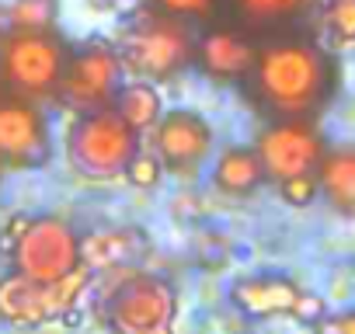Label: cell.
<instances>
[{
	"label": "cell",
	"mask_w": 355,
	"mask_h": 334,
	"mask_svg": "<svg viewBox=\"0 0 355 334\" xmlns=\"http://www.w3.org/2000/svg\"><path fill=\"white\" fill-rule=\"evenodd\" d=\"M251 87L272 115L303 118L331 98L334 60L310 42H272L258 49Z\"/></svg>",
	"instance_id": "1"
},
{
	"label": "cell",
	"mask_w": 355,
	"mask_h": 334,
	"mask_svg": "<svg viewBox=\"0 0 355 334\" xmlns=\"http://www.w3.org/2000/svg\"><path fill=\"white\" fill-rule=\"evenodd\" d=\"M67 164L80 178L91 182H112L122 178L129 160L139 153V132L112 108H87L80 112L67 129Z\"/></svg>",
	"instance_id": "2"
},
{
	"label": "cell",
	"mask_w": 355,
	"mask_h": 334,
	"mask_svg": "<svg viewBox=\"0 0 355 334\" xmlns=\"http://www.w3.org/2000/svg\"><path fill=\"white\" fill-rule=\"evenodd\" d=\"M70 42L49 28V32H0V77L11 94H21L28 101L56 98L67 63H70Z\"/></svg>",
	"instance_id": "3"
},
{
	"label": "cell",
	"mask_w": 355,
	"mask_h": 334,
	"mask_svg": "<svg viewBox=\"0 0 355 334\" xmlns=\"http://www.w3.org/2000/svg\"><path fill=\"white\" fill-rule=\"evenodd\" d=\"M119 56L125 70H132L143 80H171L196 63V39L185 18L143 15L125 28L119 42Z\"/></svg>",
	"instance_id": "4"
},
{
	"label": "cell",
	"mask_w": 355,
	"mask_h": 334,
	"mask_svg": "<svg viewBox=\"0 0 355 334\" xmlns=\"http://www.w3.org/2000/svg\"><path fill=\"white\" fill-rule=\"evenodd\" d=\"M91 268H77L56 282H35L21 272H8L0 279V320L11 327H42L60 320L77 299L91 289Z\"/></svg>",
	"instance_id": "5"
},
{
	"label": "cell",
	"mask_w": 355,
	"mask_h": 334,
	"mask_svg": "<svg viewBox=\"0 0 355 334\" xmlns=\"http://www.w3.org/2000/svg\"><path fill=\"white\" fill-rule=\"evenodd\" d=\"M101 310H105L112 334H146V331L174 320L178 296H174L171 282L160 275L125 272V279H119L108 289Z\"/></svg>",
	"instance_id": "6"
},
{
	"label": "cell",
	"mask_w": 355,
	"mask_h": 334,
	"mask_svg": "<svg viewBox=\"0 0 355 334\" xmlns=\"http://www.w3.org/2000/svg\"><path fill=\"white\" fill-rule=\"evenodd\" d=\"M11 258L15 272L35 282H56L80 268V234L63 216H32Z\"/></svg>",
	"instance_id": "7"
},
{
	"label": "cell",
	"mask_w": 355,
	"mask_h": 334,
	"mask_svg": "<svg viewBox=\"0 0 355 334\" xmlns=\"http://www.w3.org/2000/svg\"><path fill=\"white\" fill-rule=\"evenodd\" d=\"M122 73H125V63L119 56L115 46L108 42H84L70 53V63H67V73H63V84L56 91V101L73 108V112H87V108H101V105H112L115 91L122 87Z\"/></svg>",
	"instance_id": "8"
},
{
	"label": "cell",
	"mask_w": 355,
	"mask_h": 334,
	"mask_svg": "<svg viewBox=\"0 0 355 334\" xmlns=\"http://www.w3.org/2000/svg\"><path fill=\"white\" fill-rule=\"evenodd\" d=\"M0 157L8 171H39L53 157L49 118L39 101L21 94H0Z\"/></svg>",
	"instance_id": "9"
},
{
	"label": "cell",
	"mask_w": 355,
	"mask_h": 334,
	"mask_svg": "<svg viewBox=\"0 0 355 334\" xmlns=\"http://www.w3.org/2000/svg\"><path fill=\"white\" fill-rule=\"evenodd\" d=\"M153 132V153L160 157L164 171L178 178H196L209 153H213V125L202 112L196 108H164L160 122L150 129Z\"/></svg>",
	"instance_id": "10"
},
{
	"label": "cell",
	"mask_w": 355,
	"mask_h": 334,
	"mask_svg": "<svg viewBox=\"0 0 355 334\" xmlns=\"http://www.w3.org/2000/svg\"><path fill=\"white\" fill-rule=\"evenodd\" d=\"M254 150L265 164L268 182H286L296 175L317 171V164L327 150L324 136L303 118H279L265 125L254 139Z\"/></svg>",
	"instance_id": "11"
},
{
	"label": "cell",
	"mask_w": 355,
	"mask_h": 334,
	"mask_svg": "<svg viewBox=\"0 0 355 334\" xmlns=\"http://www.w3.org/2000/svg\"><path fill=\"white\" fill-rule=\"evenodd\" d=\"M254 60H258V49L244 35L227 32V28H213L196 42V67L209 80H220V84H234V80L251 77Z\"/></svg>",
	"instance_id": "12"
},
{
	"label": "cell",
	"mask_w": 355,
	"mask_h": 334,
	"mask_svg": "<svg viewBox=\"0 0 355 334\" xmlns=\"http://www.w3.org/2000/svg\"><path fill=\"white\" fill-rule=\"evenodd\" d=\"M300 292L303 289L286 275H248V279H237L230 285V303L244 317H258V320L289 317Z\"/></svg>",
	"instance_id": "13"
},
{
	"label": "cell",
	"mask_w": 355,
	"mask_h": 334,
	"mask_svg": "<svg viewBox=\"0 0 355 334\" xmlns=\"http://www.w3.org/2000/svg\"><path fill=\"white\" fill-rule=\"evenodd\" d=\"M265 182L268 175L254 146H241V143L223 146L209 167V185L227 199H251Z\"/></svg>",
	"instance_id": "14"
},
{
	"label": "cell",
	"mask_w": 355,
	"mask_h": 334,
	"mask_svg": "<svg viewBox=\"0 0 355 334\" xmlns=\"http://www.w3.org/2000/svg\"><path fill=\"white\" fill-rule=\"evenodd\" d=\"M317 182L331 209H338L341 216H355V146L352 143L324 150L317 164Z\"/></svg>",
	"instance_id": "15"
},
{
	"label": "cell",
	"mask_w": 355,
	"mask_h": 334,
	"mask_svg": "<svg viewBox=\"0 0 355 334\" xmlns=\"http://www.w3.org/2000/svg\"><path fill=\"white\" fill-rule=\"evenodd\" d=\"M112 108H115L136 132H150V129L160 122V115H164V98H160V91L153 87V80L136 77V80H122V87H119L115 98H112Z\"/></svg>",
	"instance_id": "16"
},
{
	"label": "cell",
	"mask_w": 355,
	"mask_h": 334,
	"mask_svg": "<svg viewBox=\"0 0 355 334\" xmlns=\"http://www.w3.org/2000/svg\"><path fill=\"white\" fill-rule=\"evenodd\" d=\"M143 237L136 230H94L80 237V265L91 272H108L125 265L136 254V244Z\"/></svg>",
	"instance_id": "17"
},
{
	"label": "cell",
	"mask_w": 355,
	"mask_h": 334,
	"mask_svg": "<svg viewBox=\"0 0 355 334\" xmlns=\"http://www.w3.org/2000/svg\"><path fill=\"white\" fill-rule=\"evenodd\" d=\"M4 18L11 32H49L60 21V0H11Z\"/></svg>",
	"instance_id": "18"
},
{
	"label": "cell",
	"mask_w": 355,
	"mask_h": 334,
	"mask_svg": "<svg viewBox=\"0 0 355 334\" xmlns=\"http://www.w3.org/2000/svg\"><path fill=\"white\" fill-rule=\"evenodd\" d=\"M234 8L251 25H275V21H289L300 11H306L310 0H234Z\"/></svg>",
	"instance_id": "19"
},
{
	"label": "cell",
	"mask_w": 355,
	"mask_h": 334,
	"mask_svg": "<svg viewBox=\"0 0 355 334\" xmlns=\"http://www.w3.org/2000/svg\"><path fill=\"white\" fill-rule=\"evenodd\" d=\"M164 175H167V171H164L160 157L150 153V150H139V153L129 160V167H125V175H122V178H125L132 188H139V192H153V188L160 185Z\"/></svg>",
	"instance_id": "20"
},
{
	"label": "cell",
	"mask_w": 355,
	"mask_h": 334,
	"mask_svg": "<svg viewBox=\"0 0 355 334\" xmlns=\"http://www.w3.org/2000/svg\"><path fill=\"white\" fill-rule=\"evenodd\" d=\"M324 28L341 46L355 42V0H331L324 11Z\"/></svg>",
	"instance_id": "21"
},
{
	"label": "cell",
	"mask_w": 355,
	"mask_h": 334,
	"mask_svg": "<svg viewBox=\"0 0 355 334\" xmlns=\"http://www.w3.org/2000/svg\"><path fill=\"white\" fill-rule=\"evenodd\" d=\"M279 199L286 206H296V209H306L320 199V182H317V171L310 175H296V178H286L279 182Z\"/></svg>",
	"instance_id": "22"
},
{
	"label": "cell",
	"mask_w": 355,
	"mask_h": 334,
	"mask_svg": "<svg viewBox=\"0 0 355 334\" xmlns=\"http://www.w3.org/2000/svg\"><path fill=\"white\" fill-rule=\"evenodd\" d=\"M150 4L171 18H209L216 0H150Z\"/></svg>",
	"instance_id": "23"
},
{
	"label": "cell",
	"mask_w": 355,
	"mask_h": 334,
	"mask_svg": "<svg viewBox=\"0 0 355 334\" xmlns=\"http://www.w3.org/2000/svg\"><path fill=\"white\" fill-rule=\"evenodd\" d=\"M289 317H296L300 324H313V327H317V324L327 317V299H324L320 292H306V289H303V292L296 296Z\"/></svg>",
	"instance_id": "24"
},
{
	"label": "cell",
	"mask_w": 355,
	"mask_h": 334,
	"mask_svg": "<svg viewBox=\"0 0 355 334\" xmlns=\"http://www.w3.org/2000/svg\"><path fill=\"white\" fill-rule=\"evenodd\" d=\"M317 334H355V306L352 310H341V313H327L320 324H317Z\"/></svg>",
	"instance_id": "25"
},
{
	"label": "cell",
	"mask_w": 355,
	"mask_h": 334,
	"mask_svg": "<svg viewBox=\"0 0 355 334\" xmlns=\"http://www.w3.org/2000/svg\"><path fill=\"white\" fill-rule=\"evenodd\" d=\"M28 223H32V216H15V220H8L4 234H0V244H4L8 251H15V244L21 240V234L28 230Z\"/></svg>",
	"instance_id": "26"
},
{
	"label": "cell",
	"mask_w": 355,
	"mask_h": 334,
	"mask_svg": "<svg viewBox=\"0 0 355 334\" xmlns=\"http://www.w3.org/2000/svg\"><path fill=\"white\" fill-rule=\"evenodd\" d=\"M171 209H174V216H182V220H185V216H189V220H199V213H202V206H199V199H196L192 192H182V195L174 199Z\"/></svg>",
	"instance_id": "27"
},
{
	"label": "cell",
	"mask_w": 355,
	"mask_h": 334,
	"mask_svg": "<svg viewBox=\"0 0 355 334\" xmlns=\"http://www.w3.org/2000/svg\"><path fill=\"white\" fill-rule=\"evenodd\" d=\"M146 334H174V327H171V324H160V327H153V331H146Z\"/></svg>",
	"instance_id": "28"
},
{
	"label": "cell",
	"mask_w": 355,
	"mask_h": 334,
	"mask_svg": "<svg viewBox=\"0 0 355 334\" xmlns=\"http://www.w3.org/2000/svg\"><path fill=\"white\" fill-rule=\"evenodd\" d=\"M4 175H8V164H4V157H0V182H4Z\"/></svg>",
	"instance_id": "29"
},
{
	"label": "cell",
	"mask_w": 355,
	"mask_h": 334,
	"mask_svg": "<svg viewBox=\"0 0 355 334\" xmlns=\"http://www.w3.org/2000/svg\"><path fill=\"white\" fill-rule=\"evenodd\" d=\"M0 94H8V87H4V77H0Z\"/></svg>",
	"instance_id": "30"
}]
</instances>
